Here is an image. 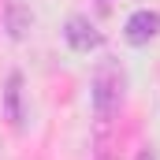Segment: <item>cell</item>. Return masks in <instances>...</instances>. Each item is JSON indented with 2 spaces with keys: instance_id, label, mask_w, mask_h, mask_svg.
I'll return each mask as SVG.
<instances>
[{
  "instance_id": "cell-1",
  "label": "cell",
  "mask_w": 160,
  "mask_h": 160,
  "mask_svg": "<svg viewBox=\"0 0 160 160\" xmlns=\"http://www.w3.org/2000/svg\"><path fill=\"white\" fill-rule=\"evenodd\" d=\"M123 86H127V78H123V67L116 63V60H104V63L93 71V116H97L101 123H108L116 112H119Z\"/></svg>"
},
{
  "instance_id": "cell-5",
  "label": "cell",
  "mask_w": 160,
  "mask_h": 160,
  "mask_svg": "<svg viewBox=\"0 0 160 160\" xmlns=\"http://www.w3.org/2000/svg\"><path fill=\"white\" fill-rule=\"evenodd\" d=\"M138 160H153V153H149V149H145V153H138Z\"/></svg>"
},
{
  "instance_id": "cell-4",
  "label": "cell",
  "mask_w": 160,
  "mask_h": 160,
  "mask_svg": "<svg viewBox=\"0 0 160 160\" xmlns=\"http://www.w3.org/2000/svg\"><path fill=\"white\" fill-rule=\"evenodd\" d=\"M4 112H8L11 127H22V119H26V112H22V75H11V78H8V89H4Z\"/></svg>"
},
{
  "instance_id": "cell-3",
  "label": "cell",
  "mask_w": 160,
  "mask_h": 160,
  "mask_svg": "<svg viewBox=\"0 0 160 160\" xmlns=\"http://www.w3.org/2000/svg\"><path fill=\"white\" fill-rule=\"evenodd\" d=\"M127 41L130 45H149V41L160 34V11H134L127 19Z\"/></svg>"
},
{
  "instance_id": "cell-2",
  "label": "cell",
  "mask_w": 160,
  "mask_h": 160,
  "mask_svg": "<svg viewBox=\"0 0 160 160\" xmlns=\"http://www.w3.org/2000/svg\"><path fill=\"white\" fill-rule=\"evenodd\" d=\"M63 38H67V45L75 48V52H89V48H101V30L89 22V19H82V15H75V19H67V30H63Z\"/></svg>"
}]
</instances>
